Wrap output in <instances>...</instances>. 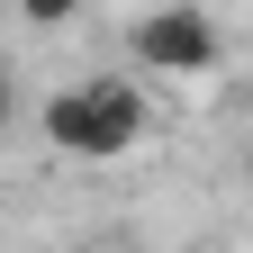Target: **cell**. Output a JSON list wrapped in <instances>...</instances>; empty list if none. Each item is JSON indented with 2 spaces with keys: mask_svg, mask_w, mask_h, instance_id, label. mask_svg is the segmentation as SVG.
<instances>
[{
  "mask_svg": "<svg viewBox=\"0 0 253 253\" xmlns=\"http://www.w3.org/2000/svg\"><path fill=\"white\" fill-rule=\"evenodd\" d=\"M9 126H18V73L0 63V136H9Z\"/></svg>",
  "mask_w": 253,
  "mask_h": 253,
  "instance_id": "obj_4",
  "label": "cell"
},
{
  "mask_svg": "<svg viewBox=\"0 0 253 253\" xmlns=\"http://www.w3.org/2000/svg\"><path fill=\"white\" fill-rule=\"evenodd\" d=\"M126 45H136L145 73H181V82H199L226 63V37H217V18L199 9V0H163V9H145L136 27H126Z\"/></svg>",
  "mask_w": 253,
  "mask_h": 253,
  "instance_id": "obj_2",
  "label": "cell"
},
{
  "mask_svg": "<svg viewBox=\"0 0 253 253\" xmlns=\"http://www.w3.org/2000/svg\"><path fill=\"white\" fill-rule=\"evenodd\" d=\"M73 9H82V0H18V18H27V27H63Z\"/></svg>",
  "mask_w": 253,
  "mask_h": 253,
  "instance_id": "obj_3",
  "label": "cell"
},
{
  "mask_svg": "<svg viewBox=\"0 0 253 253\" xmlns=\"http://www.w3.org/2000/svg\"><path fill=\"white\" fill-rule=\"evenodd\" d=\"M37 126H45V145L63 154V163H118V154H136V136H145V90L90 73L73 90H54V100L37 109Z\"/></svg>",
  "mask_w": 253,
  "mask_h": 253,
  "instance_id": "obj_1",
  "label": "cell"
}]
</instances>
